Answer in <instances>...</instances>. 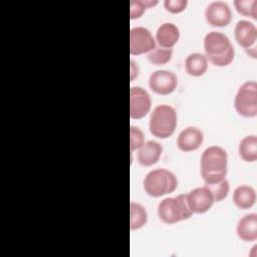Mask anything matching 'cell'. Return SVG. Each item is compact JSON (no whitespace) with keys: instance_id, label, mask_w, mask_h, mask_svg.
<instances>
[{"instance_id":"cell-1","label":"cell","mask_w":257,"mask_h":257,"mask_svg":"<svg viewBox=\"0 0 257 257\" xmlns=\"http://www.w3.org/2000/svg\"><path fill=\"white\" fill-rule=\"evenodd\" d=\"M228 166L227 152L219 146L208 147L201 156V177L205 184H215L226 179Z\"/></svg>"},{"instance_id":"cell-2","label":"cell","mask_w":257,"mask_h":257,"mask_svg":"<svg viewBox=\"0 0 257 257\" xmlns=\"http://www.w3.org/2000/svg\"><path fill=\"white\" fill-rule=\"evenodd\" d=\"M207 59L216 66L229 65L235 56L234 46L229 37L219 31H211L204 37Z\"/></svg>"},{"instance_id":"cell-3","label":"cell","mask_w":257,"mask_h":257,"mask_svg":"<svg viewBox=\"0 0 257 257\" xmlns=\"http://www.w3.org/2000/svg\"><path fill=\"white\" fill-rule=\"evenodd\" d=\"M143 186L149 196L158 198L173 193L178 187V180L175 174L167 169H155L146 175Z\"/></svg>"},{"instance_id":"cell-4","label":"cell","mask_w":257,"mask_h":257,"mask_svg":"<svg viewBox=\"0 0 257 257\" xmlns=\"http://www.w3.org/2000/svg\"><path fill=\"white\" fill-rule=\"evenodd\" d=\"M177 112L168 104L156 106L150 116L149 128L154 137L167 139L171 137L177 127Z\"/></svg>"},{"instance_id":"cell-5","label":"cell","mask_w":257,"mask_h":257,"mask_svg":"<svg viewBox=\"0 0 257 257\" xmlns=\"http://www.w3.org/2000/svg\"><path fill=\"white\" fill-rule=\"evenodd\" d=\"M193 215L190 210L186 195H178L162 200L158 205V216L166 224H175L183 220H188Z\"/></svg>"},{"instance_id":"cell-6","label":"cell","mask_w":257,"mask_h":257,"mask_svg":"<svg viewBox=\"0 0 257 257\" xmlns=\"http://www.w3.org/2000/svg\"><path fill=\"white\" fill-rule=\"evenodd\" d=\"M234 106L236 111L244 117H255L257 115L256 81H246L239 87L235 96Z\"/></svg>"},{"instance_id":"cell-7","label":"cell","mask_w":257,"mask_h":257,"mask_svg":"<svg viewBox=\"0 0 257 257\" xmlns=\"http://www.w3.org/2000/svg\"><path fill=\"white\" fill-rule=\"evenodd\" d=\"M156 48V40L151 31L143 26L134 27L130 31V53L140 55Z\"/></svg>"},{"instance_id":"cell-8","label":"cell","mask_w":257,"mask_h":257,"mask_svg":"<svg viewBox=\"0 0 257 257\" xmlns=\"http://www.w3.org/2000/svg\"><path fill=\"white\" fill-rule=\"evenodd\" d=\"M152 105L151 96L141 86H133L130 89V116L133 119L145 117L150 112Z\"/></svg>"},{"instance_id":"cell-9","label":"cell","mask_w":257,"mask_h":257,"mask_svg":"<svg viewBox=\"0 0 257 257\" xmlns=\"http://www.w3.org/2000/svg\"><path fill=\"white\" fill-rule=\"evenodd\" d=\"M177 85L178 78L176 74L170 70H156L149 78L150 88L160 95H168L172 93L177 88Z\"/></svg>"},{"instance_id":"cell-10","label":"cell","mask_w":257,"mask_h":257,"mask_svg":"<svg viewBox=\"0 0 257 257\" xmlns=\"http://www.w3.org/2000/svg\"><path fill=\"white\" fill-rule=\"evenodd\" d=\"M186 200L193 214H203L208 212L215 202L211 191L206 186L198 187L190 191L186 195Z\"/></svg>"},{"instance_id":"cell-11","label":"cell","mask_w":257,"mask_h":257,"mask_svg":"<svg viewBox=\"0 0 257 257\" xmlns=\"http://www.w3.org/2000/svg\"><path fill=\"white\" fill-rule=\"evenodd\" d=\"M205 17L211 26L223 27L227 26L232 19V11L230 6L224 1L211 2L206 10Z\"/></svg>"},{"instance_id":"cell-12","label":"cell","mask_w":257,"mask_h":257,"mask_svg":"<svg viewBox=\"0 0 257 257\" xmlns=\"http://www.w3.org/2000/svg\"><path fill=\"white\" fill-rule=\"evenodd\" d=\"M234 35L238 44L246 50L256 47L257 28L252 22L248 20H239L235 26Z\"/></svg>"},{"instance_id":"cell-13","label":"cell","mask_w":257,"mask_h":257,"mask_svg":"<svg viewBox=\"0 0 257 257\" xmlns=\"http://www.w3.org/2000/svg\"><path fill=\"white\" fill-rule=\"evenodd\" d=\"M204 142V134L195 126L184 128L178 136L177 146L183 152H192L201 147Z\"/></svg>"},{"instance_id":"cell-14","label":"cell","mask_w":257,"mask_h":257,"mask_svg":"<svg viewBox=\"0 0 257 257\" xmlns=\"http://www.w3.org/2000/svg\"><path fill=\"white\" fill-rule=\"evenodd\" d=\"M163 153V147L156 141H147L139 149L138 162L144 167H149L156 164Z\"/></svg>"},{"instance_id":"cell-15","label":"cell","mask_w":257,"mask_h":257,"mask_svg":"<svg viewBox=\"0 0 257 257\" xmlns=\"http://www.w3.org/2000/svg\"><path fill=\"white\" fill-rule=\"evenodd\" d=\"M180 38V30L172 22H164L156 32V41L162 48H172Z\"/></svg>"},{"instance_id":"cell-16","label":"cell","mask_w":257,"mask_h":257,"mask_svg":"<svg viewBox=\"0 0 257 257\" xmlns=\"http://www.w3.org/2000/svg\"><path fill=\"white\" fill-rule=\"evenodd\" d=\"M237 235L245 242L257 240V215L251 213L240 219L237 225Z\"/></svg>"},{"instance_id":"cell-17","label":"cell","mask_w":257,"mask_h":257,"mask_svg":"<svg viewBox=\"0 0 257 257\" xmlns=\"http://www.w3.org/2000/svg\"><path fill=\"white\" fill-rule=\"evenodd\" d=\"M234 204L242 210H247L254 206L256 202V192L251 186L242 185L235 189L233 193Z\"/></svg>"},{"instance_id":"cell-18","label":"cell","mask_w":257,"mask_h":257,"mask_svg":"<svg viewBox=\"0 0 257 257\" xmlns=\"http://www.w3.org/2000/svg\"><path fill=\"white\" fill-rule=\"evenodd\" d=\"M185 69L192 76H202L208 69V59L202 53H191L185 60Z\"/></svg>"},{"instance_id":"cell-19","label":"cell","mask_w":257,"mask_h":257,"mask_svg":"<svg viewBox=\"0 0 257 257\" xmlns=\"http://www.w3.org/2000/svg\"><path fill=\"white\" fill-rule=\"evenodd\" d=\"M239 155L245 162H255L257 160V137L250 135L245 137L239 145Z\"/></svg>"},{"instance_id":"cell-20","label":"cell","mask_w":257,"mask_h":257,"mask_svg":"<svg viewBox=\"0 0 257 257\" xmlns=\"http://www.w3.org/2000/svg\"><path fill=\"white\" fill-rule=\"evenodd\" d=\"M148 221V213L146 209L138 203H130V229L132 231L141 229Z\"/></svg>"},{"instance_id":"cell-21","label":"cell","mask_w":257,"mask_h":257,"mask_svg":"<svg viewBox=\"0 0 257 257\" xmlns=\"http://www.w3.org/2000/svg\"><path fill=\"white\" fill-rule=\"evenodd\" d=\"M173 55L172 48H155L148 53V60L155 65H163L168 63Z\"/></svg>"},{"instance_id":"cell-22","label":"cell","mask_w":257,"mask_h":257,"mask_svg":"<svg viewBox=\"0 0 257 257\" xmlns=\"http://www.w3.org/2000/svg\"><path fill=\"white\" fill-rule=\"evenodd\" d=\"M205 186L211 191L215 202L223 201L230 191V185L226 179L215 184H205Z\"/></svg>"},{"instance_id":"cell-23","label":"cell","mask_w":257,"mask_h":257,"mask_svg":"<svg viewBox=\"0 0 257 257\" xmlns=\"http://www.w3.org/2000/svg\"><path fill=\"white\" fill-rule=\"evenodd\" d=\"M234 5L236 10L245 16H251L257 19V1L256 0H235Z\"/></svg>"},{"instance_id":"cell-24","label":"cell","mask_w":257,"mask_h":257,"mask_svg":"<svg viewBox=\"0 0 257 257\" xmlns=\"http://www.w3.org/2000/svg\"><path fill=\"white\" fill-rule=\"evenodd\" d=\"M158 1H140V0H132L130 3V16L131 19L139 18L143 15L147 8H150L156 5Z\"/></svg>"},{"instance_id":"cell-25","label":"cell","mask_w":257,"mask_h":257,"mask_svg":"<svg viewBox=\"0 0 257 257\" xmlns=\"http://www.w3.org/2000/svg\"><path fill=\"white\" fill-rule=\"evenodd\" d=\"M145 143V136L141 128L131 126L130 128V149L133 153L135 150L140 149Z\"/></svg>"},{"instance_id":"cell-26","label":"cell","mask_w":257,"mask_h":257,"mask_svg":"<svg viewBox=\"0 0 257 257\" xmlns=\"http://www.w3.org/2000/svg\"><path fill=\"white\" fill-rule=\"evenodd\" d=\"M188 5L187 0H166L164 6L167 11L171 13H179L186 9Z\"/></svg>"},{"instance_id":"cell-27","label":"cell","mask_w":257,"mask_h":257,"mask_svg":"<svg viewBox=\"0 0 257 257\" xmlns=\"http://www.w3.org/2000/svg\"><path fill=\"white\" fill-rule=\"evenodd\" d=\"M138 66L135 64V62L133 60H131V81H133L135 79V77L138 76Z\"/></svg>"}]
</instances>
